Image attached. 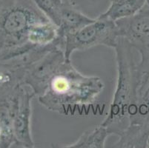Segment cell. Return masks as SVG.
Here are the masks:
<instances>
[{"mask_svg": "<svg viewBox=\"0 0 149 148\" xmlns=\"http://www.w3.org/2000/svg\"><path fill=\"white\" fill-rule=\"evenodd\" d=\"M49 20L31 0H2L0 61L24 55L36 49L28 42L30 33L33 27Z\"/></svg>", "mask_w": 149, "mask_h": 148, "instance_id": "obj_3", "label": "cell"}, {"mask_svg": "<svg viewBox=\"0 0 149 148\" xmlns=\"http://www.w3.org/2000/svg\"><path fill=\"white\" fill-rule=\"evenodd\" d=\"M109 135L107 127L101 124L85 130L74 143L54 147L63 148H104Z\"/></svg>", "mask_w": 149, "mask_h": 148, "instance_id": "obj_10", "label": "cell"}, {"mask_svg": "<svg viewBox=\"0 0 149 148\" xmlns=\"http://www.w3.org/2000/svg\"><path fill=\"white\" fill-rule=\"evenodd\" d=\"M94 20L95 19L91 18L77 9L71 1L63 2L57 26L59 37L65 40L68 34L78 31Z\"/></svg>", "mask_w": 149, "mask_h": 148, "instance_id": "obj_8", "label": "cell"}, {"mask_svg": "<svg viewBox=\"0 0 149 148\" xmlns=\"http://www.w3.org/2000/svg\"><path fill=\"white\" fill-rule=\"evenodd\" d=\"M63 2H69V1H70V0H62Z\"/></svg>", "mask_w": 149, "mask_h": 148, "instance_id": "obj_13", "label": "cell"}, {"mask_svg": "<svg viewBox=\"0 0 149 148\" xmlns=\"http://www.w3.org/2000/svg\"><path fill=\"white\" fill-rule=\"evenodd\" d=\"M114 51L117 70L116 88L109 111L102 124L107 127L110 135L119 136L128 126L130 116L136 108L140 80L129 43L119 37Z\"/></svg>", "mask_w": 149, "mask_h": 148, "instance_id": "obj_2", "label": "cell"}, {"mask_svg": "<svg viewBox=\"0 0 149 148\" xmlns=\"http://www.w3.org/2000/svg\"><path fill=\"white\" fill-rule=\"evenodd\" d=\"M105 85L100 77L85 76L67 59L51 79L38 101L48 110L74 116L94 104Z\"/></svg>", "mask_w": 149, "mask_h": 148, "instance_id": "obj_1", "label": "cell"}, {"mask_svg": "<svg viewBox=\"0 0 149 148\" xmlns=\"http://www.w3.org/2000/svg\"><path fill=\"white\" fill-rule=\"evenodd\" d=\"M36 97L28 87L22 85L19 99L13 117V129L16 138L14 147L33 148V142L31 133L32 101Z\"/></svg>", "mask_w": 149, "mask_h": 148, "instance_id": "obj_7", "label": "cell"}, {"mask_svg": "<svg viewBox=\"0 0 149 148\" xmlns=\"http://www.w3.org/2000/svg\"><path fill=\"white\" fill-rule=\"evenodd\" d=\"M115 22L120 37L139 52L140 60L136 67L142 84L149 78V5L146 4L134 16Z\"/></svg>", "mask_w": 149, "mask_h": 148, "instance_id": "obj_5", "label": "cell"}, {"mask_svg": "<svg viewBox=\"0 0 149 148\" xmlns=\"http://www.w3.org/2000/svg\"><path fill=\"white\" fill-rule=\"evenodd\" d=\"M1 1H2V0H0V3H1Z\"/></svg>", "mask_w": 149, "mask_h": 148, "instance_id": "obj_15", "label": "cell"}, {"mask_svg": "<svg viewBox=\"0 0 149 148\" xmlns=\"http://www.w3.org/2000/svg\"><path fill=\"white\" fill-rule=\"evenodd\" d=\"M51 22L58 26L62 0H31Z\"/></svg>", "mask_w": 149, "mask_h": 148, "instance_id": "obj_12", "label": "cell"}, {"mask_svg": "<svg viewBox=\"0 0 149 148\" xmlns=\"http://www.w3.org/2000/svg\"><path fill=\"white\" fill-rule=\"evenodd\" d=\"M128 125L149 131V78L139 86L136 108L130 117Z\"/></svg>", "mask_w": 149, "mask_h": 148, "instance_id": "obj_11", "label": "cell"}, {"mask_svg": "<svg viewBox=\"0 0 149 148\" xmlns=\"http://www.w3.org/2000/svg\"><path fill=\"white\" fill-rule=\"evenodd\" d=\"M119 37L115 22L97 17L93 22L65 36V56L67 59H70L76 51H87L97 46L114 49Z\"/></svg>", "mask_w": 149, "mask_h": 148, "instance_id": "obj_4", "label": "cell"}, {"mask_svg": "<svg viewBox=\"0 0 149 148\" xmlns=\"http://www.w3.org/2000/svg\"><path fill=\"white\" fill-rule=\"evenodd\" d=\"M146 2H147L148 5H149V0H146Z\"/></svg>", "mask_w": 149, "mask_h": 148, "instance_id": "obj_14", "label": "cell"}, {"mask_svg": "<svg viewBox=\"0 0 149 148\" xmlns=\"http://www.w3.org/2000/svg\"><path fill=\"white\" fill-rule=\"evenodd\" d=\"M66 60L62 49H53L31 65L23 79L22 85L28 87L35 96H41L45 91L53 76Z\"/></svg>", "mask_w": 149, "mask_h": 148, "instance_id": "obj_6", "label": "cell"}, {"mask_svg": "<svg viewBox=\"0 0 149 148\" xmlns=\"http://www.w3.org/2000/svg\"><path fill=\"white\" fill-rule=\"evenodd\" d=\"M146 4V0H110L108 9L98 17L116 22L134 16Z\"/></svg>", "mask_w": 149, "mask_h": 148, "instance_id": "obj_9", "label": "cell"}]
</instances>
